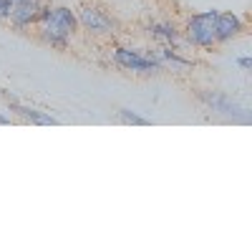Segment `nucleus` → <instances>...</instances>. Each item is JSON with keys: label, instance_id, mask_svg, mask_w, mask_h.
<instances>
[{"label": "nucleus", "instance_id": "obj_1", "mask_svg": "<svg viewBox=\"0 0 252 252\" xmlns=\"http://www.w3.org/2000/svg\"><path fill=\"white\" fill-rule=\"evenodd\" d=\"M76 26H78V18L68 8H51V15L43 23V33H40V35H43V40L51 43L53 48L66 51L68 35L76 31Z\"/></svg>", "mask_w": 252, "mask_h": 252}, {"label": "nucleus", "instance_id": "obj_2", "mask_svg": "<svg viewBox=\"0 0 252 252\" xmlns=\"http://www.w3.org/2000/svg\"><path fill=\"white\" fill-rule=\"evenodd\" d=\"M215 18H217V10H207V13L192 15V20L187 23L189 43H194L199 48H212L217 43L215 40Z\"/></svg>", "mask_w": 252, "mask_h": 252}, {"label": "nucleus", "instance_id": "obj_3", "mask_svg": "<svg viewBox=\"0 0 252 252\" xmlns=\"http://www.w3.org/2000/svg\"><path fill=\"white\" fill-rule=\"evenodd\" d=\"M114 61L126 71H161L164 68V61L154 51L136 53V51H129V48H116Z\"/></svg>", "mask_w": 252, "mask_h": 252}, {"label": "nucleus", "instance_id": "obj_4", "mask_svg": "<svg viewBox=\"0 0 252 252\" xmlns=\"http://www.w3.org/2000/svg\"><path fill=\"white\" fill-rule=\"evenodd\" d=\"M197 96H199L202 103H207V106L212 109V111H217V114L232 116V119H237V121H250L247 109H242L235 98H229V96L222 94V91H199Z\"/></svg>", "mask_w": 252, "mask_h": 252}, {"label": "nucleus", "instance_id": "obj_5", "mask_svg": "<svg viewBox=\"0 0 252 252\" xmlns=\"http://www.w3.org/2000/svg\"><path fill=\"white\" fill-rule=\"evenodd\" d=\"M78 20H81V23L86 26L91 33H114V20H111L106 13H103V10L94 8V5L81 8Z\"/></svg>", "mask_w": 252, "mask_h": 252}, {"label": "nucleus", "instance_id": "obj_6", "mask_svg": "<svg viewBox=\"0 0 252 252\" xmlns=\"http://www.w3.org/2000/svg\"><path fill=\"white\" fill-rule=\"evenodd\" d=\"M38 8H40V0H10V13H8V18L13 20L15 26L23 28V26L35 23Z\"/></svg>", "mask_w": 252, "mask_h": 252}, {"label": "nucleus", "instance_id": "obj_7", "mask_svg": "<svg viewBox=\"0 0 252 252\" xmlns=\"http://www.w3.org/2000/svg\"><path fill=\"white\" fill-rule=\"evenodd\" d=\"M242 31V20L235 13H217L215 18V40L217 43H227V40L237 38Z\"/></svg>", "mask_w": 252, "mask_h": 252}, {"label": "nucleus", "instance_id": "obj_8", "mask_svg": "<svg viewBox=\"0 0 252 252\" xmlns=\"http://www.w3.org/2000/svg\"><path fill=\"white\" fill-rule=\"evenodd\" d=\"M8 106H10V111H15V114H20V116H26V119H31L33 124H40V126H56V124H58L56 116L43 114V111H35V109H28V106H20L15 98H8Z\"/></svg>", "mask_w": 252, "mask_h": 252}, {"label": "nucleus", "instance_id": "obj_9", "mask_svg": "<svg viewBox=\"0 0 252 252\" xmlns=\"http://www.w3.org/2000/svg\"><path fill=\"white\" fill-rule=\"evenodd\" d=\"M149 33L154 38H159V40H166V43H174V40L179 38L177 28L169 26V23H154V26H149Z\"/></svg>", "mask_w": 252, "mask_h": 252}, {"label": "nucleus", "instance_id": "obj_10", "mask_svg": "<svg viewBox=\"0 0 252 252\" xmlns=\"http://www.w3.org/2000/svg\"><path fill=\"white\" fill-rule=\"evenodd\" d=\"M119 116H121L126 124H134V126H149V119H144V116L134 114L131 109H119Z\"/></svg>", "mask_w": 252, "mask_h": 252}, {"label": "nucleus", "instance_id": "obj_11", "mask_svg": "<svg viewBox=\"0 0 252 252\" xmlns=\"http://www.w3.org/2000/svg\"><path fill=\"white\" fill-rule=\"evenodd\" d=\"M235 63H237V66H240L242 71H252V58H250V56H240Z\"/></svg>", "mask_w": 252, "mask_h": 252}, {"label": "nucleus", "instance_id": "obj_12", "mask_svg": "<svg viewBox=\"0 0 252 252\" xmlns=\"http://www.w3.org/2000/svg\"><path fill=\"white\" fill-rule=\"evenodd\" d=\"M10 13V0H0V18H8Z\"/></svg>", "mask_w": 252, "mask_h": 252}, {"label": "nucleus", "instance_id": "obj_13", "mask_svg": "<svg viewBox=\"0 0 252 252\" xmlns=\"http://www.w3.org/2000/svg\"><path fill=\"white\" fill-rule=\"evenodd\" d=\"M0 124H8V119H5L3 114H0Z\"/></svg>", "mask_w": 252, "mask_h": 252}]
</instances>
